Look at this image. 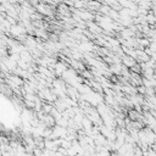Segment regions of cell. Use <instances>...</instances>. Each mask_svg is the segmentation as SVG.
Wrapping results in <instances>:
<instances>
[{"mask_svg": "<svg viewBox=\"0 0 156 156\" xmlns=\"http://www.w3.org/2000/svg\"><path fill=\"white\" fill-rule=\"evenodd\" d=\"M10 33H11L12 36H15V37H20V36H22V34L26 33V29H25L23 26L12 25V26L10 27Z\"/></svg>", "mask_w": 156, "mask_h": 156, "instance_id": "1", "label": "cell"}, {"mask_svg": "<svg viewBox=\"0 0 156 156\" xmlns=\"http://www.w3.org/2000/svg\"><path fill=\"white\" fill-rule=\"evenodd\" d=\"M54 68H55L56 74H59V76H62L63 72L67 71V66H66L63 62H56V63L54 65Z\"/></svg>", "mask_w": 156, "mask_h": 156, "instance_id": "2", "label": "cell"}, {"mask_svg": "<svg viewBox=\"0 0 156 156\" xmlns=\"http://www.w3.org/2000/svg\"><path fill=\"white\" fill-rule=\"evenodd\" d=\"M145 20H146V23H150V25L156 23V16L152 15V14H148V15L145 16Z\"/></svg>", "mask_w": 156, "mask_h": 156, "instance_id": "3", "label": "cell"}]
</instances>
